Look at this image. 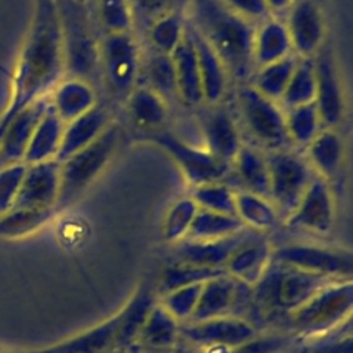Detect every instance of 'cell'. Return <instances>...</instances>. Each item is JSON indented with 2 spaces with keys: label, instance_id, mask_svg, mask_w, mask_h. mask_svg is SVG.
I'll use <instances>...</instances> for the list:
<instances>
[{
  "label": "cell",
  "instance_id": "cell-1",
  "mask_svg": "<svg viewBox=\"0 0 353 353\" xmlns=\"http://www.w3.org/2000/svg\"><path fill=\"white\" fill-rule=\"evenodd\" d=\"M66 72L63 39L55 0H37L30 32L22 47L11 98L0 117V138L18 112L48 95Z\"/></svg>",
  "mask_w": 353,
  "mask_h": 353
},
{
  "label": "cell",
  "instance_id": "cell-2",
  "mask_svg": "<svg viewBox=\"0 0 353 353\" xmlns=\"http://www.w3.org/2000/svg\"><path fill=\"white\" fill-rule=\"evenodd\" d=\"M218 54L229 76L245 80L252 74V22L233 12L221 0H190V22Z\"/></svg>",
  "mask_w": 353,
  "mask_h": 353
},
{
  "label": "cell",
  "instance_id": "cell-3",
  "mask_svg": "<svg viewBox=\"0 0 353 353\" xmlns=\"http://www.w3.org/2000/svg\"><path fill=\"white\" fill-rule=\"evenodd\" d=\"M343 281L273 261L252 285V301L266 313H294L327 285Z\"/></svg>",
  "mask_w": 353,
  "mask_h": 353
},
{
  "label": "cell",
  "instance_id": "cell-4",
  "mask_svg": "<svg viewBox=\"0 0 353 353\" xmlns=\"http://www.w3.org/2000/svg\"><path fill=\"white\" fill-rule=\"evenodd\" d=\"M121 138V127L112 121L94 142L61 161L55 211L74 203L98 179L117 152Z\"/></svg>",
  "mask_w": 353,
  "mask_h": 353
},
{
  "label": "cell",
  "instance_id": "cell-5",
  "mask_svg": "<svg viewBox=\"0 0 353 353\" xmlns=\"http://www.w3.org/2000/svg\"><path fill=\"white\" fill-rule=\"evenodd\" d=\"M99 69L109 92L125 101L137 85L142 69V52L131 32L106 33L98 46Z\"/></svg>",
  "mask_w": 353,
  "mask_h": 353
},
{
  "label": "cell",
  "instance_id": "cell-6",
  "mask_svg": "<svg viewBox=\"0 0 353 353\" xmlns=\"http://www.w3.org/2000/svg\"><path fill=\"white\" fill-rule=\"evenodd\" d=\"M352 307L353 284L350 280H343L327 285L290 316L298 332L305 336H317L349 320Z\"/></svg>",
  "mask_w": 353,
  "mask_h": 353
},
{
  "label": "cell",
  "instance_id": "cell-7",
  "mask_svg": "<svg viewBox=\"0 0 353 353\" xmlns=\"http://www.w3.org/2000/svg\"><path fill=\"white\" fill-rule=\"evenodd\" d=\"M265 157L269 170V199L279 215L287 218L316 175L307 160L291 150H270Z\"/></svg>",
  "mask_w": 353,
  "mask_h": 353
},
{
  "label": "cell",
  "instance_id": "cell-8",
  "mask_svg": "<svg viewBox=\"0 0 353 353\" xmlns=\"http://www.w3.org/2000/svg\"><path fill=\"white\" fill-rule=\"evenodd\" d=\"M237 105L248 134L269 150L284 149L290 142L285 128V113L280 105L262 95L251 84L237 90Z\"/></svg>",
  "mask_w": 353,
  "mask_h": 353
},
{
  "label": "cell",
  "instance_id": "cell-9",
  "mask_svg": "<svg viewBox=\"0 0 353 353\" xmlns=\"http://www.w3.org/2000/svg\"><path fill=\"white\" fill-rule=\"evenodd\" d=\"M79 3L61 0L57 3L65 52V66L70 77L88 81L99 65V50L92 41L87 23L84 22Z\"/></svg>",
  "mask_w": 353,
  "mask_h": 353
},
{
  "label": "cell",
  "instance_id": "cell-10",
  "mask_svg": "<svg viewBox=\"0 0 353 353\" xmlns=\"http://www.w3.org/2000/svg\"><path fill=\"white\" fill-rule=\"evenodd\" d=\"M148 141L174 160L193 188L223 181L232 170V163L215 157L204 148H194L171 132H152Z\"/></svg>",
  "mask_w": 353,
  "mask_h": 353
},
{
  "label": "cell",
  "instance_id": "cell-11",
  "mask_svg": "<svg viewBox=\"0 0 353 353\" xmlns=\"http://www.w3.org/2000/svg\"><path fill=\"white\" fill-rule=\"evenodd\" d=\"M272 255L279 262L335 280H350L353 272V259L349 251L310 244H290Z\"/></svg>",
  "mask_w": 353,
  "mask_h": 353
},
{
  "label": "cell",
  "instance_id": "cell-12",
  "mask_svg": "<svg viewBox=\"0 0 353 353\" xmlns=\"http://www.w3.org/2000/svg\"><path fill=\"white\" fill-rule=\"evenodd\" d=\"M252 299V288L229 273L215 276L203 283L197 305L190 316V323L236 316L239 306H245Z\"/></svg>",
  "mask_w": 353,
  "mask_h": 353
},
{
  "label": "cell",
  "instance_id": "cell-13",
  "mask_svg": "<svg viewBox=\"0 0 353 353\" xmlns=\"http://www.w3.org/2000/svg\"><path fill=\"white\" fill-rule=\"evenodd\" d=\"M313 65L316 76L314 105L323 125L332 128L343 117L345 99L341 76L330 46H321L313 57Z\"/></svg>",
  "mask_w": 353,
  "mask_h": 353
},
{
  "label": "cell",
  "instance_id": "cell-14",
  "mask_svg": "<svg viewBox=\"0 0 353 353\" xmlns=\"http://www.w3.org/2000/svg\"><path fill=\"white\" fill-rule=\"evenodd\" d=\"M334 216L335 208L330 185L325 179L316 176L295 210L285 218V225L290 229L324 234L332 229Z\"/></svg>",
  "mask_w": 353,
  "mask_h": 353
},
{
  "label": "cell",
  "instance_id": "cell-15",
  "mask_svg": "<svg viewBox=\"0 0 353 353\" xmlns=\"http://www.w3.org/2000/svg\"><path fill=\"white\" fill-rule=\"evenodd\" d=\"M59 168L61 163L57 159L26 164L14 207L55 210L59 193Z\"/></svg>",
  "mask_w": 353,
  "mask_h": 353
},
{
  "label": "cell",
  "instance_id": "cell-16",
  "mask_svg": "<svg viewBox=\"0 0 353 353\" xmlns=\"http://www.w3.org/2000/svg\"><path fill=\"white\" fill-rule=\"evenodd\" d=\"M182 336L199 346H225L234 349L256 335L251 323L239 316H225L189 323L179 330Z\"/></svg>",
  "mask_w": 353,
  "mask_h": 353
},
{
  "label": "cell",
  "instance_id": "cell-17",
  "mask_svg": "<svg viewBox=\"0 0 353 353\" xmlns=\"http://www.w3.org/2000/svg\"><path fill=\"white\" fill-rule=\"evenodd\" d=\"M48 106L50 94L23 108L8 123L0 138V168L15 163H23V156L32 135Z\"/></svg>",
  "mask_w": 353,
  "mask_h": 353
},
{
  "label": "cell",
  "instance_id": "cell-18",
  "mask_svg": "<svg viewBox=\"0 0 353 353\" xmlns=\"http://www.w3.org/2000/svg\"><path fill=\"white\" fill-rule=\"evenodd\" d=\"M292 50L302 58H313L321 48L325 25L321 10L313 0H298L285 23Z\"/></svg>",
  "mask_w": 353,
  "mask_h": 353
},
{
  "label": "cell",
  "instance_id": "cell-19",
  "mask_svg": "<svg viewBox=\"0 0 353 353\" xmlns=\"http://www.w3.org/2000/svg\"><path fill=\"white\" fill-rule=\"evenodd\" d=\"M272 262V250L261 232L250 229L229 256L225 270L239 281L252 287L263 276Z\"/></svg>",
  "mask_w": 353,
  "mask_h": 353
},
{
  "label": "cell",
  "instance_id": "cell-20",
  "mask_svg": "<svg viewBox=\"0 0 353 353\" xmlns=\"http://www.w3.org/2000/svg\"><path fill=\"white\" fill-rule=\"evenodd\" d=\"M200 125L204 149L215 157L232 163L243 142L230 113L223 108L212 106L203 112Z\"/></svg>",
  "mask_w": 353,
  "mask_h": 353
},
{
  "label": "cell",
  "instance_id": "cell-21",
  "mask_svg": "<svg viewBox=\"0 0 353 353\" xmlns=\"http://www.w3.org/2000/svg\"><path fill=\"white\" fill-rule=\"evenodd\" d=\"M247 232L248 230L244 228L232 236L216 239V240L183 239L182 241L178 243V247L175 251L178 262L205 266V268L225 269V265L229 256L243 241Z\"/></svg>",
  "mask_w": 353,
  "mask_h": 353
},
{
  "label": "cell",
  "instance_id": "cell-22",
  "mask_svg": "<svg viewBox=\"0 0 353 353\" xmlns=\"http://www.w3.org/2000/svg\"><path fill=\"white\" fill-rule=\"evenodd\" d=\"M170 57L174 65L178 98L189 106L203 103L204 99L200 83L197 54L188 25L182 40L170 54Z\"/></svg>",
  "mask_w": 353,
  "mask_h": 353
},
{
  "label": "cell",
  "instance_id": "cell-23",
  "mask_svg": "<svg viewBox=\"0 0 353 353\" xmlns=\"http://www.w3.org/2000/svg\"><path fill=\"white\" fill-rule=\"evenodd\" d=\"M188 28L192 34L193 44L197 54L203 99L205 103L215 105L223 98L228 90V81L230 76L223 62L221 61L218 54L211 48L207 40L189 23H188Z\"/></svg>",
  "mask_w": 353,
  "mask_h": 353
},
{
  "label": "cell",
  "instance_id": "cell-24",
  "mask_svg": "<svg viewBox=\"0 0 353 353\" xmlns=\"http://www.w3.org/2000/svg\"><path fill=\"white\" fill-rule=\"evenodd\" d=\"M121 317L123 310H119L110 319L81 334H77L57 345L29 353H108L110 349L116 347V338Z\"/></svg>",
  "mask_w": 353,
  "mask_h": 353
},
{
  "label": "cell",
  "instance_id": "cell-25",
  "mask_svg": "<svg viewBox=\"0 0 353 353\" xmlns=\"http://www.w3.org/2000/svg\"><path fill=\"white\" fill-rule=\"evenodd\" d=\"M50 102L66 124L97 106V92L90 81L79 77L62 79L50 95Z\"/></svg>",
  "mask_w": 353,
  "mask_h": 353
},
{
  "label": "cell",
  "instance_id": "cell-26",
  "mask_svg": "<svg viewBox=\"0 0 353 353\" xmlns=\"http://www.w3.org/2000/svg\"><path fill=\"white\" fill-rule=\"evenodd\" d=\"M110 123L112 119L109 112L99 105L66 123L57 160L61 163L77 150L94 142Z\"/></svg>",
  "mask_w": 353,
  "mask_h": 353
},
{
  "label": "cell",
  "instance_id": "cell-27",
  "mask_svg": "<svg viewBox=\"0 0 353 353\" xmlns=\"http://www.w3.org/2000/svg\"><path fill=\"white\" fill-rule=\"evenodd\" d=\"M292 46L285 23L277 19H266L255 29L252 41L254 66H265L291 55Z\"/></svg>",
  "mask_w": 353,
  "mask_h": 353
},
{
  "label": "cell",
  "instance_id": "cell-28",
  "mask_svg": "<svg viewBox=\"0 0 353 353\" xmlns=\"http://www.w3.org/2000/svg\"><path fill=\"white\" fill-rule=\"evenodd\" d=\"M307 163L320 178L338 175L343 163V141L332 128H323L307 145Z\"/></svg>",
  "mask_w": 353,
  "mask_h": 353
},
{
  "label": "cell",
  "instance_id": "cell-29",
  "mask_svg": "<svg viewBox=\"0 0 353 353\" xmlns=\"http://www.w3.org/2000/svg\"><path fill=\"white\" fill-rule=\"evenodd\" d=\"M63 130H65V123L55 113L50 102L48 109L43 114L41 120L39 121L32 135V139L23 156V163L34 164V163L57 159Z\"/></svg>",
  "mask_w": 353,
  "mask_h": 353
},
{
  "label": "cell",
  "instance_id": "cell-30",
  "mask_svg": "<svg viewBox=\"0 0 353 353\" xmlns=\"http://www.w3.org/2000/svg\"><path fill=\"white\" fill-rule=\"evenodd\" d=\"M232 168L237 174L245 192L269 199V170L265 154L243 143L232 161Z\"/></svg>",
  "mask_w": 353,
  "mask_h": 353
},
{
  "label": "cell",
  "instance_id": "cell-31",
  "mask_svg": "<svg viewBox=\"0 0 353 353\" xmlns=\"http://www.w3.org/2000/svg\"><path fill=\"white\" fill-rule=\"evenodd\" d=\"M125 102L132 123L142 130L153 131L165 121L167 102L146 85H135Z\"/></svg>",
  "mask_w": 353,
  "mask_h": 353
},
{
  "label": "cell",
  "instance_id": "cell-32",
  "mask_svg": "<svg viewBox=\"0 0 353 353\" xmlns=\"http://www.w3.org/2000/svg\"><path fill=\"white\" fill-rule=\"evenodd\" d=\"M236 215L244 226L256 232L274 228L280 216L268 197L245 190L236 192Z\"/></svg>",
  "mask_w": 353,
  "mask_h": 353
},
{
  "label": "cell",
  "instance_id": "cell-33",
  "mask_svg": "<svg viewBox=\"0 0 353 353\" xmlns=\"http://www.w3.org/2000/svg\"><path fill=\"white\" fill-rule=\"evenodd\" d=\"M179 334L178 320L161 305H153L146 316L138 338L150 347H168L175 343Z\"/></svg>",
  "mask_w": 353,
  "mask_h": 353
},
{
  "label": "cell",
  "instance_id": "cell-34",
  "mask_svg": "<svg viewBox=\"0 0 353 353\" xmlns=\"http://www.w3.org/2000/svg\"><path fill=\"white\" fill-rule=\"evenodd\" d=\"M244 228L245 226L236 215H226L199 208L186 239L216 240L232 236Z\"/></svg>",
  "mask_w": 353,
  "mask_h": 353
},
{
  "label": "cell",
  "instance_id": "cell-35",
  "mask_svg": "<svg viewBox=\"0 0 353 353\" xmlns=\"http://www.w3.org/2000/svg\"><path fill=\"white\" fill-rule=\"evenodd\" d=\"M296 62L298 61L292 55H288L284 59L261 66L255 73L251 85L262 95L279 102L290 83Z\"/></svg>",
  "mask_w": 353,
  "mask_h": 353
},
{
  "label": "cell",
  "instance_id": "cell-36",
  "mask_svg": "<svg viewBox=\"0 0 353 353\" xmlns=\"http://www.w3.org/2000/svg\"><path fill=\"white\" fill-rule=\"evenodd\" d=\"M54 212L55 210L14 207L0 216V237L12 240L29 236L44 226Z\"/></svg>",
  "mask_w": 353,
  "mask_h": 353
},
{
  "label": "cell",
  "instance_id": "cell-37",
  "mask_svg": "<svg viewBox=\"0 0 353 353\" xmlns=\"http://www.w3.org/2000/svg\"><path fill=\"white\" fill-rule=\"evenodd\" d=\"M142 68L146 77V87L159 94L165 102L178 98L174 65L170 54L154 51L142 59Z\"/></svg>",
  "mask_w": 353,
  "mask_h": 353
},
{
  "label": "cell",
  "instance_id": "cell-38",
  "mask_svg": "<svg viewBox=\"0 0 353 353\" xmlns=\"http://www.w3.org/2000/svg\"><path fill=\"white\" fill-rule=\"evenodd\" d=\"M153 299L148 290L141 288L130 302L121 309L123 317L120 323V328L116 338V347H123L130 345L142 328V324L153 307Z\"/></svg>",
  "mask_w": 353,
  "mask_h": 353
},
{
  "label": "cell",
  "instance_id": "cell-39",
  "mask_svg": "<svg viewBox=\"0 0 353 353\" xmlns=\"http://www.w3.org/2000/svg\"><path fill=\"white\" fill-rule=\"evenodd\" d=\"M316 76L313 58H302L296 62L290 83L280 99L287 109L314 102Z\"/></svg>",
  "mask_w": 353,
  "mask_h": 353
},
{
  "label": "cell",
  "instance_id": "cell-40",
  "mask_svg": "<svg viewBox=\"0 0 353 353\" xmlns=\"http://www.w3.org/2000/svg\"><path fill=\"white\" fill-rule=\"evenodd\" d=\"M323 123L314 102L288 109L285 113V128L290 142L307 145L323 128Z\"/></svg>",
  "mask_w": 353,
  "mask_h": 353
},
{
  "label": "cell",
  "instance_id": "cell-41",
  "mask_svg": "<svg viewBox=\"0 0 353 353\" xmlns=\"http://www.w3.org/2000/svg\"><path fill=\"white\" fill-rule=\"evenodd\" d=\"M190 197L199 208L236 215V190L223 181L196 186L193 188Z\"/></svg>",
  "mask_w": 353,
  "mask_h": 353
},
{
  "label": "cell",
  "instance_id": "cell-42",
  "mask_svg": "<svg viewBox=\"0 0 353 353\" xmlns=\"http://www.w3.org/2000/svg\"><path fill=\"white\" fill-rule=\"evenodd\" d=\"M186 30V25L179 14L168 11L156 18L149 26V39L154 51L171 54L179 44Z\"/></svg>",
  "mask_w": 353,
  "mask_h": 353
},
{
  "label": "cell",
  "instance_id": "cell-43",
  "mask_svg": "<svg viewBox=\"0 0 353 353\" xmlns=\"http://www.w3.org/2000/svg\"><path fill=\"white\" fill-rule=\"evenodd\" d=\"M197 211L199 207L192 197H182L172 203L163 222V239L168 243H179L186 239Z\"/></svg>",
  "mask_w": 353,
  "mask_h": 353
},
{
  "label": "cell",
  "instance_id": "cell-44",
  "mask_svg": "<svg viewBox=\"0 0 353 353\" xmlns=\"http://www.w3.org/2000/svg\"><path fill=\"white\" fill-rule=\"evenodd\" d=\"M226 273L225 269H216V268H205V266H197L183 262H176L172 266L167 268L160 283V291L161 294L170 292L175 288L204 283L215 276Z\"/></svg>",
  "mask_w": 353,
  "mask_h": 353
},
{
  "label": "cell",
  "instance_id": "cell-45",
  "mask_svg": "<svg viewBox=\"0 0 353 353\" xmlns=\"http://www.w3.org/2000/svg\"><path fill=\"white\" fill-rule=\"evenodd\" d=\"M98 18L106 33L131 32L134 23L128 0H98Z\"/></svg>",
  "mask_w": 353,
  "mask_h": 353
},
{
  "label": "cell",
  "instance_id": "cell-46",
  "mask_svg": "<svg viewBox=\"0 0 353 353\" xmlns=\"http://www.w3.org/2000/svg\"><path fill=\"white\" fill-rule=\"evenodd\" d=\"M203 283L183 285L163 294L161 305L179 321L189 320L200 296Z\"/></svg>",
  "mask_w": 353,
  "mask_h": 353
},
{
  "label": "cell",
  "instance_id": "cell-47",
  "mask_svg": "<svg viewBox=\"0 0 353 353\" xmlns=\"http://www.w3.org/2000/svg\"><path fill=\"white\" fill-rule=\"evenodd\" d=\"M25 171V163H15L0 168V216L14 207Z\"/></svg>",
  "mask_w": 353,
  "mask_h": 353
},
{
  "label": "cell",
  "instance_id": "cell-48",
  "mask_svg": "<svg viewBox=\"0 0 353 353\" xmlns=\"http://www.w3.org/2000/svg\"><path fill=\"white\" fill-rule=\"evenodd\" d=\"M288 345V339L283 335H255L243 345L232 349L230 353H280Z\"/></svg>",
  "mask_w": 353,
  "mask_h": 353
},
{
  "label": "cell",
  "instance_id": "cell-49",
  "mask_svg": "<svg viewBox=\"0 0 353 353\" xmlns=\"http://www.w3.org/2000/svg\"><path fill=\"white\" fill-rule=\"evenodd\" d=\"M237 15L252 22L263 19L269 14V8L265 0H221Z\"/></svg>",
  "mask_w": 353,
  "mask_h": 353
},
{
  "label": "cell",
  "instance_id": "cell-50",
  "mask_svg": "<svg viewBox=\"0 0 353 353\" xmlns=\"http://www.w3.org/2000/svg\"><path fill=\"white\" fill-rule=\"evenodd\" d=\"M132 15L141 19H146L150 23L160 15L171 11L172 0H128Z\"/></svg>",
  "mask_w": 353,
  "mask_h": 353
},
{
  "label": "cell",
  "instance_id": "cell-51",
  "mask_svg": "<svg viewBox=\"0 0 353 353\" xmlns=\"http://www.w3.org/2000/svg\"><path fill=\"white\" fill-rule=\"evenodd\" d=\"M269 11H281L287 8L292 0H265Z\"/></svg>",
  "mask_w": 353,
  "mask_h": 353
},
{
  "label": "cell",
  "instance_id": "cell-52",
  "mask_svg": "<svg viewBox=\"0 0 353 353\" xmlns=\"http://www.w3.org/2000/svg\"><path fill=\"white\" fill-rule=\"evenodd\" d=\"M232 349L225 346H207L205 353H230Z\"/></svg>",
  "mask_w": 353,
  "mask_h": 353
},
{
  "label": "cell",
  "instance_id": "cell-53",
  "mask_svg": "<svg viewBox=\"0 0 353 353\" xmlns=\"http://www.w3.org/2000/svg\"><path fill=\"white\" fill-rule=\"evenodd\" d=\"M175 353H200L199 350H196V349H193V347H186V346H182V347H179Z\"/></svg>",
  "mask_w": 353,
  "mask_h": 353
},
{
  "label": "cell",
  "instance_id": "cell-54",
  "mask_svg": "<svg viewBox=\"0 0 353 353\" xmlns=\"http://www.w3.org/2000/svg\"><path fill=\"white\" fill-rule=\"evenodd\" d=\"M70 1H74V3H79V4H83L84 0H70Z\"/></svg>",
  "mask_w": 353,
  "mask_h": 353
}]
</instances>
